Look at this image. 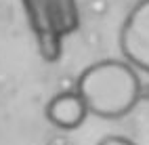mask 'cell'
I'll use <instances>...</instances> for the list:
<instances>
[{"instance_id": "6da1fadb", "label": "cell", "mask_w": 149, "mask_h": 145, "mask_svg": "<svg viewBox=\"0 0 149 145\" xmlns=\"http://www.w3.org/2000/svg\"><path fill=\"white\" fill-rule=\"evenodd\" d=\"M76 93L84 99L88 114L103 120H120L139 103L141 78L130 63L103 59L84 67L76 80Z\"/></svg>"}, {"instance_id": "7a4b0ae2", "label": "cell", "mask_w": 149, "mask_h": 145, "mask_svg": "<svg viewBox=\"0 0 149 145\" xmlns=\"http://www.w3.org/2000/svg\"><path fill=\"white\" fill-rule=\"evenodd\" d=\"M118 44L126 63L149 74V0H139L128 11L118 34Z\"/></svg>"}, {"instance_id": "3957f363", "label": "cell", "mask_w": 149, "mask_h": 145, "mask_svg": "<svg viewBox=\"0 0 149 145\" xmlns=\"http://www.w3.org/2000/svg\"><path fill=\"white\" fill-rule=\"evenodd\" d=\"M44 114H46L48 122L55 124L57 128L74 130L84 124L86 116H88V107L78 93H59L46 103Z\"/></svg>"}, {"instance_id": "277c9868", "label": "cell", "mask_w": 149, "mask_h": 145, "mask_svg": "<svg viewBox=\"0 0 149 145\" xmlns=\"http://www.w3.org/2000/svg\"><path fill=\"white\" fill-rule=\"evenodd\" d=\"M97 145H136V143L130 141L128 137H122V135H107V137H103Z\"/></svg>"}]
</instances>
